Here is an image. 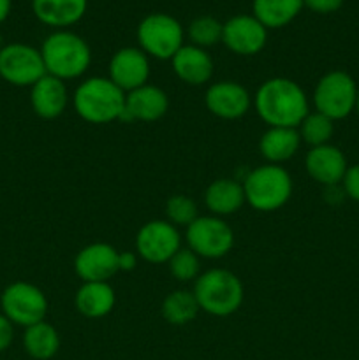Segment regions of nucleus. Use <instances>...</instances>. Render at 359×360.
Returning <instances> with one entry per match:
<instances>
[{
    "label": "nucleus",
    "instance_id": "28",
    "mask_svg": "<svg viewBox=\"0 0 359 360\" xmlns=\"http://www.w3.org/2000/svg\"><path fill=\"white\" fill-rule=\"evenodd\" d=\"M222 30H224V23H220L215 16L204 14V16H197L190 21L185 35L192 46L208 49L222 42Z\"/></svg>",
    "mask_w": 359,
    "mask_h": 360
},
{
    "label": "nucleus",
    "instance_id": "15",
    "mask_svg": "<svg viewBox=\"0 0 359 360\" xmlns=\"http://www.w3.org/2000/svg\"><path fill=\"white\" fill-rule=\"evenodd\" d=\"M120 252L108 243H92L77 252L74 273L83 281H109L120 271Z\"/></svg>",
    "mask_w": 359,
    "mask_h": 360
},
{
    "label": "nucleus",
    "instance_id": "2",
    "mask_svg": "<svg viewBox=\"0 0 359 360\" xmlns=\"http://www.w3.org/2000/svg\"><path fill=\"white\" fill-rule=\"evenodd\" d=\"M73 105L76 115L84 122L106 125L123 118L125 91L120 90L109 77H88L74 90Z\"/></svg>",
    "mask_w": 359,
    "mask_h": 360
},
{
    "label": "nucleus",
    "instance_id": "19",
    "mask_svg": "<svg viewBox=\"0 0 359 360\" xmlns=\"http://www.w3.org/2000/svg\"><path fill=\"white\" fill-rule=\"evenodd\" d=\"M175 76L190 86H203L213 76V60L210 53L192 44H183L171 58Z\"/></svg>",
    "mask_w": 359,
    "mask_h": 360
},
{
    "label": "nucleus",
    "instance_id": "24",
    "mask_svg": "<svg viewBox=\"0 0 359 360\" xmlns=\"http://www.w3.org/2000/svg\"><path fill=\"white\" fill-rule=\"evenodd\" d=\"M303 0H253L252 14L267 28H284L298 18Z\"/></svg>",
    "mask_w": 359,
    "mask_h": 360
},
{
    "label": "nucleus",
    "instance_id": "9",
    "mask_svg": "<svg viewBox=\"0 0 359 360\" xmlns=\"http://www.w3.org/2000/svg\"><path fill=\"white\" fill-rule=\"evenodd\" d=\"M187 248L203 259H222L234 246V231L220 217H197L185 229Z\"/></svg>",
    "mask_w": 359,
    "mask_h": 360
},
{
    "label": "nucleus",
    "instance_id": "11",
    "mask_svg": "<svg viewBox=\"0 0 359 360\" xmlns=\"http://www.w3.org/2000/svg\"><path fill=\"white\" fill-rule=\"evenodd\" d=\"M182 248V236L178 227L168 220L146 221L137 231L136 253L150 264H165Z\"/></svg>",
    "mask_w": 359,
    "mask_h": 360
},
{
    "label": "nucleus",
    "instance_id": "5",
    "mask_svg": "<svg viewBox=\"0 0 359 360\" xmlns=\"http://www.w3.org/2000/svg\"><path fill=\"white\" fill-rule=\"evenodd\" d=\"M241 185L246 204L260 213L280 210L292 195V178L282 165H259L245 176Z\"/></svg>",
    "mask_w": 359,
    "mask_h": 360
},
{
    "label": "nucleus",
    "instance_id": "10",
    "mask_svg": "<svg viewBox=\"0 0 359 360\" xmlns=\"http://www.w3.org/2000/svg\"><path fill=\"white\" fill-rule=\"evenodd\" d=\"M46 76L44 62L37 48L25 42H11L0 51V77L13 86H34Z\"/></svg>",
    "mask_w": 359,
    "mask_h": 360
},
{
    "label": "nucleus",
    "instance_id": "33",
    "mask_svg": "<svg viewBox=\"0 0 359 360\" xmlns=\"http://www.w3.org/2000/svg\"><path fill=\"white\" fill-rule=\"evenodd\" d=\"M14 323L0 313V352H6L14 341Z\"/></svg>",
    "mask_w": 359,
    "mask_h": 360
},
{
    "label": "nucleus",
    "instance_id": "29",
    "mask_svg": "<svg viewBox=\"0 0 359 360\" xmlns=\"http://www.w3.org/2000/svg\"><path fill=\"white\" fill-rule=\"evenodd\" d=\"M165 217H168L169 224H172L175 227L187 229L199 217V213H197V204L189 195L176 193V195L169 197L168 202H165Z\"/></svg>",
    "mask_w": 359,
    "mask_h": 360
},
{
    "label": "nucleus",
    "instance_id": "12",
    "mask_svg": "<svg viewBox=\"0 0 359 360\" xmlns=\"http://www.w3.org/2000/svg\"><path fill=\"white\" fill-rule=\"evenodd\" d=\"M222 42L234 55H257L267 42V28L253 14H236L224 23Z\"/></svg>",
    "mask_w": 359,
    "mask_h": 360
},
{
    "label": "nucleus",
    "instance_id": "1",
    "mask_svg": "<svg viewBox=\"0 0 359 360\" xmlns=\"http://www.w3.org/2000/svg\"><path fill=\"white\" fill-rule=\"evenodd\" d=\"M257 116L267 127L298 129L310 112V102L305 90L289 77L266 79L252 97Z\"/></svg>",
    "mask_w": 359,
    "mask_h": 360
},
{
    "label": "nucleus",
    "instance_id": "14",
    "mask_svg": "<svg viewBox=\"0 0 359 360\" xmlns=\"http://www.w3.org/2000/svg\"><path fill=\"white\" fill-rule=\"evenodd\" d=\"M204 104L208 111L222 120H239L250 111L252 97L241 83L218 81L206 90Z\"/></svg>",
    "mask_w": 359,
    "mask_h": 360
},
{
    "label": "nucleus",
    "instance_id": "13",
    "mask_svg": "<svg viewBox=\"0 0 359 360\" xmlns=\"http://www.w3.org/2000/svg\"><path fill=\"white\" fill-rule=\"evenodd\" d=\"M108 77L122 91L136 90L150 79V56L141 48H120L109 60Z\"/></svg>",
    "mask_w": 359,
    "mask_h": 360
},
{
    "label": "nucleus",
    "instance_id": "32",
    "mask_svg": "<svg viewBox=\"0 0 359 360\" xmlns=\"http://www.w3.org/2000/svg\"><path fill=\"white\" fill-rule=\"evenodd\" d=\"M303 6L317 14H331L344 6V0H303Z\"/></svg>",
    "mask_w": 359,
    "mask_h": 360
},
{
    "label": "nucleus",
    "instance_id": "6",
    "mask_svg": "<svg viewBox=\"0 0 359 360\" xmlns=\"http://www.w3.org/2000/svg\"><path fill=\"white\" fill-rule=\"evenodd\" d=\"M137 42L148 56L155 60H169L185 44V30L175 16L165 13H151L137 25Z\"/></svg>",
    "mask_w": 359,
    "mask_h": 360
},
{
    "label": "nucleus",
    "instance_id": "26",
    "mask_svg": "<svg viewBox=\"0 0 359 360\" xmlns=\"http://www.w3.org/2000/svg\"><path fill=\"white\" fill-rule=\"evenodd\" d=\"M199 311L201 309L194 292L183 290V288L172 290L171 294L165 295L160 306V313L165 322L176 327L190 323Z\"/></svg>",
    "mask_w": 359,
    "mask_h": 360
},
{
    "label": "nucleus",
    "instance_id": "36",
    "mask_svg": "<svg viewBox=\"0 0 359 360\" xmlns=\"http://www.w3.org/2000/svg\"><path fill=\"white\" fill-rule=\"evenodd\" d=\"M354 112H358V116H359V90H358V97H355V108H354Z\"/></svg>",
    "mask_w": 359,
    "mask_h": 360
},
{
    "label": "nucleus",
    "instance_id": "7",
    "mask_svg": "<svg viewBox=\"0 0 359 360\" xmlns=\"http://www.w3.org/2000/svg\"><path fill=\"white\" fill-rule=\"evenodd\" d=\"M359 86L345 70H329L317 81L313 88V108L333 122L345 120L354 112Z\"/></svg>",
    "mask_w": 359,
    "mask_h": 360
},
{
    "label": "nucleus",
    "instance_id": "31",
    "mask_svg": "<svg viewBox=\"0 0 359 360\" xmlns=\"http://www.w3.org/2000/svg\"><path fill=\"white\" fill-rule=\"evenodd\" d=\"M340 186L344 190L345 197L359 202V164L348 165Z\"/></svg>",
    "mask_w": 359,
    "mask_h": 360
},
{
    "label": "nucleus",
    "instance_id": "21",
    "mask_svg": "<svg viewBox=\"0 0 359 360\" xmlns=\"http://www.w3.org/2000/svg\"><path fill=\"white\" fill-rule=\"evenodd\" d=\"M116 304V294L109 281H83L74 295L77 313L87 319H102L109 315Z\"/></svg>",
    "mask_w": 359,
    "mask_h": 360
},
{
    "label": "nucleus",
    "instance_id": "35",
    "mask_svg": "<svg viewBox=\"0 0 359 360\" xmlns=\"http://www.w3.org/2000/svg\"><path fill=\"white\" fill-rule=\"evenodd\" d=\"M11 7H13V0H0V25L9 18Z\"/></svg>",
    "mask_w": 359,
    "mask_h": 360
},
{
    "label": "nucleus",
    "instance_id": "30",
    "mask_svg": "<svg viewBox=\"0 0 359 360\" xmlns=\"http://www.w3.org/2000/svg\"><path fill=\"white\" fill-rule=\"evenodd\" d=\"M169 273L176 281H196L199 276L201 262L199 257L190 248H180L175 255L169 259Z\"/></svg>",
    "mask_w": 359,
    "mask_h": 360
},
{
    "label": "nucleus",
    "instance_id": "16",
    "mask_svg": "<svg viewBox=\"0 0 359 360\" xmlns=\"http://www.w3.org/2000/svg\"><path fill=\"white\" fill-rule=\"evenodd\" d=\"M305 167L310 178L322 186H336L347 172V158L345 153L334 144L310 148L305 157Z\"/></svg>",
    "mask_w": 359,
    "mask_h": 360
},
{
    "label": "nucleus",
    "instance_id": "23",
    "mask_svg": "<svg viewBox=\"0 0 359 360\" xmlns=\"http://www.w3.org/2000/svg\"><path fill=\"white\" fill-rule=\"evenodd\" d=\"M245 192L238 179L218 178L204 192V204L215 217H229L241 210L245 204Z\"/></svg>",
    "mask_w": 359,
    "mask_h": 360
},
{
    "label": "nucleus",
    "instance_id": "37",
    "mask_svg": "<svg viewBox=\"0 0 359 360\" xmlns=\"http://www.w3.org/2000/svg\"><path fill=\"white\" fill-rule=\"evenodd\" d=\"M4 46H6V44H4V37H2V34H0V51H2Z\"/></svg>",
    "mask_w": 359,
    "mask_h": 360
},
{
    "label": "nucleus",
    "instance_id": "20",
    "mask_svg": "<svg viewBox=\"0 0 359 360\" xmlns=\"http://www.w3.org/2000/svg\"><path fill=\"white\" fill-rule=\"evenodd\" d=\"M88 0H32V13L46 27L67 30L83 20Z\"/></svg>",
    "mask_w": 359,
    "mask_h": 360
},
{
    "label": "nucleus",
    "instance_id": "4",
    "mask_svg": "<svg viewBox=\"0 0 359 360\" xmlns=\"http://www.w3.org/2000/svg\"><path fill=\"white\" fill-rule=\"evenodd\" d=\"M192 292L201 311L211 316H229L236 313L245 295L241 280L222 267H213L199 274Z\"/></svg>",
    "mask_w": 359,
    "mask_h": 360
},
{
    "label": "nucleus",
    "instance_id": "22",
    "mask_svg": "<svg viewBox=\"0 0 359 360\" xmlns=\"http://www.w3.org/2000/svg\"><path fill=\"white\" fill-rule=\"evenodd\" d=\"M301 146L298 129L287 127H267L259 139V153L267 164L280 165L291 160Z\"/></svg>",
    "mask_w": 359,
    "mask_h": 360
},
{
    "label": "nucleus",
    "instance_id": "18",
    "mask_svg": "<svg viewBox=\"0 0 359 360\" xmlns=\"http://www.w3.org/2000/svg\"><path fill=\"white\" fill-rule=\"evenodd\" d=\"M69 90L65 81L49 74L42 76L30 86V105L35 115L42 120H55L65 112L69 105Z\"/></svg>",
    "mask_w": 359,
    "mask_h": 360
},
{
    "label": "nucleus",
    "instance_id": "3",
    "mask_svg": "<svg viewBox=\"0 0 359 360\" xmlns=\"http://www.w3.org/2000/svg\"><path fill=\"white\" fill-rule=\"evenodd\" d=\"M39 51L46 74L62 81L77 79L92 63V49L88 42L70 30H55L49 34Z\"/></svg>",
    "mask_w": 359,
    "mask_h": 360
},
{
    "label": "nucleus",
    "instance_id": "17",
    "mask_svg": "<svg viewBox=\"0 0 359 360\" xmlns=\"http://www.w3.org/2000/svg\"><path fill=\"white\" fill-rule=\"evenodd\" d=\"M169 109V97L162 88L155 84H143L125 94V111L123 118L137 122H157L165 116ZM122 118V120H123Z\"/></svg>",
    "mask_w": 359,
    "mask_h": 360
},
{
    "label": "nucleus",
    "instance_id": "25",
    "mask_svg": "<svg viewBox=\"0 0 359 360\" xmlns=\"http://www.w3.org/2000/svg\"><path fill=\"white\" fill-rule=\"evenodd\" d=\"M23 348L28 357L35 360H49L60 350V334L51 323L39 322L23 333Z\"/></svg>",
    "mask_w": 359,
    "mask_h": 360
},
{
    "label": "nucleus",
    "instance_id": "34",
    "mask_svg": "<svg viewBox=\"0 0 359 360\" xmlns=\"http://www.w3.org/2000/svg\"><path fill=\"white\" fill-rule=\"evenodd\" d=\"M137 266V253L136 252H123L118 255V267L123 273H129Z\"/></svg>",
    "mask_w": 359,
    "mask_h": 360
},
{
    "label": "nucleus",
    "instance_id": "8",
    "mask_svg": "<svg viewBox=\"0 0 359 360\" xmlns=\"http://www.w3.org/2000/svg\"><path fill=\"white\" fill-rule=\"evenodd\" d=\"M0 311L14 326L27 327L44 322L48 315L46 294L28 281H14L0 294Z\"/></svg>",
    "mask_w": 359,
    "mask_h": 360
},
{
    "label": "nucleus",
    "instance_id": "27",
    "mask_svg": "<svg viewBox=\"0 0 359 360\" xmlns=\"http://www.w3.org/2000/svg\"><path fill=\"white\" fill-rule=\"evenodd\" d=\"M298 134L301 137V143H306L310 148L329 144L334 134V122L320 112L310 111L299 123Z\"/></svg>",
    "mask_w": 359,
    "mask_h": 360
}]
</instances>
